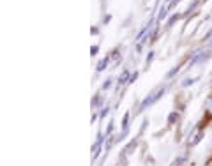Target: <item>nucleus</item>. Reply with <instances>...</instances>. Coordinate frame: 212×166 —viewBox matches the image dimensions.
I'll list each match as a JSON object with an SVG mask.
<instances>
[{
    "label": "nucleus",
    "mask_w": 212,
    "mask_h": 166,
    "mask_svg": "<svg viewBox=\"0 0 212 166\" xmlns=\"http://www.w3.org/2000/svg\"><path fill=\"white\" fill-rule=\"evenodd\" d=\"M163 92H164V87H159V88H155L154 92L150 94V97H147L145 101L141 102V106H140V111H141V110H145V108H147V106H150V104H152V102H154V101H157V99H159V97H161V95H163Z\"/></svg>",
    "instance_id": "1"
},
{
    "label": "nucleus",
    "mask_w": 212,
    "mask_h": 166,
    "mask_svg": "<svg viewBox=\"0 0 212 166\" xmlns=\"http://www.w3.org/2000/svg\"><path fill=\"white\" fill-rule=\"evenodd\" d=\"M210 57V53H203V51H196V55L191 58V62H189V67L191 65H194L196 62H200V60H203V58H209Z\"/></svg>",
    "instance_id": "2"
},
{
    "label": "nucleus",
    "mask_w": 212,
    "mask_h": 166,
    "mask_svg": "<svg viewBox=\"0 0 212 166\" xmlns=\"http://www.w3.org/2000/svg\"><path fill=\"white\" fill-rule=\"evenodd\" d=\"M101 141H103V138L99 136L97 138V141L94 143V147H92V152H94V157H97V154H99V147H101Z\"/></svg>",
    "instance_id": "3"
},
{
    "label": "nucleus",
    "mask_w": 212,
    "mask_h": 166,
    "mask_svg": "<svg viewBox=\"0 0 212 166\" xmlns=\"http://www.w3.org/2000/svg\"><path fill=\"white\" fill-rule=\"evenodd\" d=\"M108 60H110V58L104 57L103 60H101V62H99V64H97V71H104V69H106V65H108Z\"/></svg>",
    "instance_id": "4"
},
{
    "label": "nucleus",
    "mask_w": 212,
    "mask_h": 166,
    "mask_svg": "<svg viewBox=\"0 0 212 166\" xmlns=\"http://www.w3.org/2000/svg\"><path fill=\"white\" fill-rule=\"evenodd\" d=\"M202 136H203V131H198V134H196L194 138H193V140H189V143H191V145H196L198 141L202 140Z\"/></svg>",
    "instance_id": "5"
},
{
    "label": "nucleus",
    "mask_w": 212,
    "mask_h": 166,
    "mask_svg": "<svg viewBox=\"0 0 212 166\" xmlns=\"http://www.w3.org/2000/svg\"><path fill=\"white\" fill-rule=\"evenodd\" d=\"M127 76H129V72H127V69H124V72H122V76H120V78H119V85H120V83H126Z\"/></svg>",
    "instance_id": "6"
},
{
    "label": "nucleus",
    "mask_w": 212,
    "mask_h": 166,
    "mask_svg": "<svg viewBox=\"0 0 212 166\" xmlns=\"http://www.w3.org/2000/svg\"><path fill=\"white\" fill-rule=\"evenodd\" d=\"M194 81H196V78H186V79H184V81H182V87H187V85H193Z\"/></svg>",
    "instance_id": "7"
},
{
    "label": "nucleus",
    "mask_w": 212,
    "mask_h": 166,
    "mask_svg": "<svg viewBox=\"0 0 212 166\" xmlns=\"http://www.w3.org/2000/svg\"><path fill=\"white\" fill-rule=\"evenodd\" d=\"M129 113H126V117H124V122H122V127H124V133L127 131V125H129Z\"/></svg>",
    "instance_id": "8"
},
{
    "label": "nucleus",
    "mask_w": 212,
    "mask_h": 166,
    "mask_svg": "<svg viewBox=\"0 0 212 166\" xmlns=\"http://www.w3.org/2000/svg\"><path fill=\"white\" fill-rule=\"evenodd\" d=\"M177 20H179V14H175V16H171V18H170V20H168V27H170V25H173V23H175Z\"/></svg>",
    "instance_id": "9"
},
{
    "label": "nucleus",
    "mask_w": 212,
    "mask_h": 166,
    "mask_svg": "<svg viewBox=\"0 0 212 166\" xmlns=\"http://www.w3.org/2000/svg\"><path fill=\"white\" fill-rule=\"evenodd\" d=\"M99 102H101V95H97V97H96V99L92 101V108H96V106H97Z\"/></svg>",
    "instance_id": "10"
},
{
    "label": "nucleus",
    "mask_w": 212,
    "mask_h": 166,
    "mask_svg": "<svg viewBox=\"0 0 212 166\" xmlns=\"http://www.w3.org/2000/svg\"><path fill=\"white\" fill-rule=\"evenodd\" d=\"M97 51H99V46H92L90 48V55L94 57V55H97Z\"/></svg>",
    "instance_id": "11"
},
{
    "label": "nucleus",
    "mask_w": 212,
    "mask_h": 166,
    "mask_svg": "<svg viewBox=\"0 0 212 166\" xmlns=\"http://www.w3.org/2000/svg\"><path fill=\"white\" fill-rule=\"evenodd\" d=\"M175 118H177V113H171V115H170V118H168V122L173 124V122H175Z\"/></svg>",
    "instance_id": "12"
},
{
    "label": "nucleus",
    "mask_w": 212,
    "mask_h": 166,
    "mask_svg": "<svg viewBox=\"0 0 212 166\" xmlns=\"http://www.w3.org/2000/svg\"><path fill=\"white\" fill-rule=\"evenodd\" d=\"M110 85H112V79H106L104 83H103V88H110Z\"/></svg>",
    "instance_id": "13"
},
{
    "label": "nucleus",
    "mask_w": 212,
    "mask_h": 166,
    "mask_svg": "<svg viewBox=\"0 0 212 166\" xmlns=\"http://www.w3.org/2000/svg\"><path fill=\"white\" fill-rule=\"evenodd\" d=\"M164 16H166V9L163 7V9H161V13H159V20H163Z\"/></svg>",
    "instance_id": "14"
},
{
    "label": "nucleus",
    "mask_w": 212,
    "mask_h": 166,
    "mask_svg": "<svg viewBox=\"0 0 212 166\" xmlns=\"http://www.w3.org/2000/svg\"><path fill=\"white\" fill-rule=\"evenodd\" d=\"M136 76H138V74H136V72H134L133 76H131V78H129V81H127V83H133L134 79H136Z\"/></svg>",
    "instance_id": "15"
},
{
    "label": "nucleus",
    "mask_w": 212,
    "mask_h": 166,
    "mask_svg": "<svg viewBox=\"0 0 212 166\" xmlns=\"http://www.w3.org/2000/svg\"><path fill=\"white\" fill-rule=\"evenodd\" d=\"M152 57H154V55H152V53H148V57H147V65L150 64V60H152Z\"/></svg>",
    "instance_id": "16"
},
{
    "label": "nucleus",
    "mask_w": 212,
    "mask_h": 166,
    "mask_svg": "<svg viewBox=\"0 0 212 166\" xmlns=\"http://www.w3.org/2000/svg\"><path fill=\"white\" fill-rule=\"evenodd\" d=\"M166 2H171V0H166Z\"/></svg>",
    "instance_id": "17"
}]
</instances>
